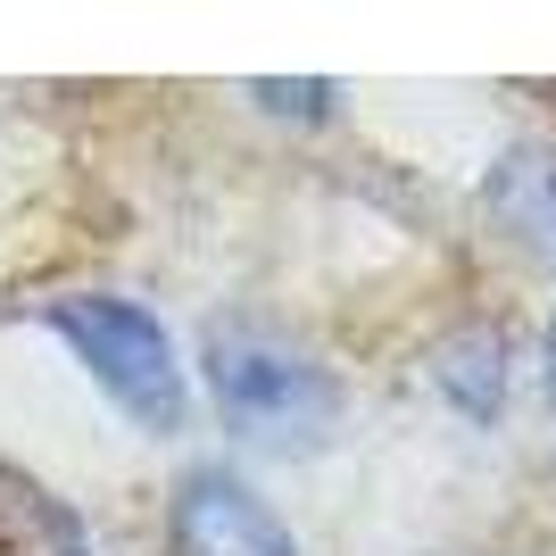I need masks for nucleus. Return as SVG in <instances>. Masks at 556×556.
<instances>
[{
    "mask_svg": "<svg viewBox=\"0 0 556 556\" xmlns=\"http://www.w3.org/2000/svg\"><path fill=\"white\" fill-rule=\"evenodd\" d=\"M208 391H216V416L232 424V441H257V448H307L332 424V374L307 349L250 325L208 332Z\"/></svg>",
    "mask_w": 556,
    "mask_h": 556,
    "instance_id": "obj_1",
    "label": "nucleus"
},
{
    "mask_svg": "<svg viewBox=\"0 0 556 556\" xmlns=\"http://www.w3.org/2000/svg\"><path fill=\"white\" fill-rule=\"evenodd\" d=\"M50 325L67 332V349L100 374V391H109L125 416H141L150 432L184 424V374H175V349H166L150 307H134V300H59Z\"/></svg>",
    "mask_w": 556,
    "mask_h": 556,
    "instance_id": "obj_2",
    "label": "nucleus"
},
{
    "mask_svg": "<svg viewBox=\"0 0 556 556\" xmlns=\"http://www.w3.org/2000/svg\"><path fill=\"white\" fill-rule=\"evenodd\" d=\"M175 548L184 556H291V532L232 473H191L175 490Z\"/></svg>",
    "mask_w": 556,
    "mask_h": 556,
    "instance_id": "obj_3",
    "label": "nucleus"
},
{
    "mask_svg": "<svg viewBox=\"0 0 556 556\" xmlns=\"http://www.w3.org/2000/svg\"><path fill=\"white\" fill-rule=\"evenodd\" d=\"M257 109H282V116H325L332 109V84H250Z\"/></svg>",
    "mask_w": 556,
    "mask_h": 556,
    "instance_id": "obj_4",
    "label": "nucleus"
},
{
    "mask_svg": "<svg viewBox=\"0 0 556 556\" xmlns=\"http://www.w3.org/2000/svg\"><path fill=\"white\" fill-rule=\"evenodd\" d=\"M548 399H556V325H548Z\"/></svg>",
    "mask_w": 556,
    "mask_h": 556,
    "instance_id": "obj_5",
    "label": "nucleus"
}]
</instances>
